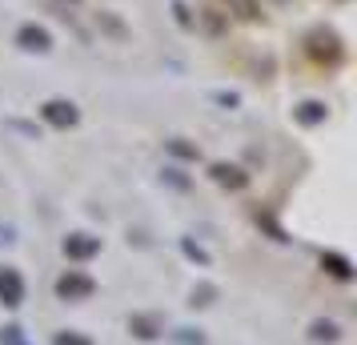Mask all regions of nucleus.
<instances>
[{"label":"nucleus","instance_id":"nucleus-1","mask_svg":"<svg viewBox=\"0 0 357 345\" xmlns=\"http://www.w3.org/2000/svg\"><path fill=\"white\" fill-rule=\"evenodd\" d=\"M61 297H84V293H93V281L89 277H77V273H68V277H61Z\"/></svg>","mask_w":357,"mask_h":345},{"label":"nucleus","instance_id":"nucleus-2","mask_svg":"<svg viewBox=\"0 0 357 345\" xmlns=\"http://www.w3.org/2000/svg\"><path fill=\"white\" fill-rule=\"evenodd\" d=\"M45 116H49L52 125H61V129H65V125H73V121H77V109H73V105H65V100H52V105H45Z\"/></svg>","mask_w":357,"mask_h":345},{"label":"nucleus","instance_id":"nucleus-3","mask_svg":"<svg viewBox=\"0 0 357 345\" xmlns=\"http://www.w3.org/2000/svg\"><path fill=\"white\" fill-rule=\"evenodd\" d=\"M0 297H4V305H20V277L17 273H0Z\"/></svg>","mask_w":357,"mask_h":345},{"label":"nucleus","instance_id":"nucleus-4","mask_svg":"<svg viewBox=\"0 0 357 345\" xmlns=\"http://www.w3.org/2000/svg\"><path fill=\"white\" fill-rule=\"evenodd\" d=\"M20 45H24V49L45 52V49H49V33H45V29H33V24H29V29H20Z\"/></svg>","mask_w":357,"mask_h":345},{"label":"nucleus","instance_id":"nucleus-5","mask_svg":"<svg viewBox=\"0 0 357 345\" xmlns=\"http://www.w3.org/2000/svg\"><path fill=\"white\" fill-rule=\"evenodd\" d=\"M65 253H68V257H89V253H97V241H84V237H68V241H65Z\"/></svg>","mask_w":357,"mask_h":345},{"label":"nucleus","instance_id":"nucleus-6","mask_svg":"<svg viewBox=\"0 0 357 345\" xmlns=\"http://www.w3.org/2000/svg\"><path fill=\"white\" fill-rule=\"evenodd\" d=\"M233 4L241 8V17H257V4H253V0H233Z\"/></svg>","mask_w":357,"mask_h":345},{"label":"nucleus","instance_id":"nucleus-7","mask_svg":"<svg viewBox=\"0 0 357 345\" xmlns=\"http://www.w3.org/2000/svg\"><path fill=\"white\" fill-rule=\"evenodd\" d=\"M61 345H89V342H77V337H65Z\"/></svg>","mask_w":357,"mask_h":345}]
</instances>
